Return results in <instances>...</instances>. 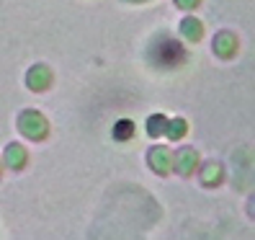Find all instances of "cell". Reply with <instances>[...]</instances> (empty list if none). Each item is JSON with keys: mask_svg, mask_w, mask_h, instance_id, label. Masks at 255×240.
<instances>
[{"mask_svg": "<svg viewBox=\"0 0 255 240\" xmlns=\"http://www.w3.org/2000/svg\"><path fill=\"white\" fill-rule=\"evenodd\" d=\"M155 59L160 65H178L183 59V47L178 41H170V39H162L155 49Z\"/></svg>", "mask_w": 255, "mask_h": 240, "instance_id": "1", "label": "cell"}, {"mask_svg": "<svg viewBox=\"0 0 255 240\" xmlns=\"http://www.w3.org/2000/svg\"><path fill=\"white\" fill-rule=\"evenodd\" d=\"M21 132L28 134V137H34V140H41L44 134H47V122H44L41 114L26 111V114L21 116Z\"/></svg>", "mask_w": 255, "mask_h": 240, "instance_id": "2", "label": "cell"}, {"mask_svg": "<svg viewBox=\"0 0 255 240\" xmlns=\"http://www.w3.org/2000/svg\"><path fill=\"white\" fill-rule=\"evenodd\" d=\"M49 80H52V75H49V70L44 67V65H36V67H31V72L26 75V83L34 88V91H44V88L49 85Z\"/></svg>", "mask_w": 255, "mask_h": 240, "instance_id": "3", "label": "cell"}, {"mask_svg": "<svg viewBox=\"0 0 255 240\" xmlns=\"http://www.w3.org/2000/svg\"><path fill=\"white\" fill-rule=\"evenodd\" d=\"M149 166H152L155 171H160V173H168L170 166H173V155L165 147H155L152 153H149Z\"/></svg>", "mask_w": 255, "mask_h": 240, "instance_id": "4", "label": "cell"}, {"mask_svg": "<svg viewBox=\"0 0 255 240\" xmlns=\"http://www.w3.org/2000/svg\"><path fill=\"white\" fill-rule=\"evenodd\" d=\"M173 163H175V168L186 176V173H191L193 168H196V153H193V150H181Z\"/></svg>", "mask_w": 255, "mask_h": 240, "instance_id": "5", "label": "cell"}, {"mask_svg": "<svg viewBox=\"0 0 255 240\" xmlns=\"http://www.w3.org/2000/svg\"><path fill=\"white\" fill-rule=\"evenodd\" d=\"M5 163L10 168H21L23 163H26V153H23V147L21 145H10L5 150Z\"/></svg>", "mask_w": 255, "mask_h": 240, "instance_id": "6", "label": "cell"}, {"mask_svg": "<svg viewBox=\"0 0 255 240\" xmlns=\"http://www.w3.org/2000/svg\"><path fill=\"white\" fill-rule=\"evenodd\" d=\"M235 47H237V44H235V36H232V34H222V36L217 39V52H219L222 57H230V54L235 52Z\"/></svg>", "mask_w": 255, "mask_h": 240, "instance_id": "7", "label": "cell"}, {"mask_svg": "<svg viewBox=\"0 0 255 240\" xmlns=\"http://www.w3.org/2000/svg\"><path fill=\"white\" fill-rule=\"evenodd\" d=\"M134 134V124L129 122V119H122V122L116 124V129H114V137L116 140H129Z\"/></svg>", "mask_w": 255, "mask_h": 240, "instance_id": "8", "label": "cell"}, {"mask_svg": "<svg viewBox=\"0 0 255 240\" xmlns=\"http://www.w3.org/2000/svg\"><path fill=\"white\" fill-rule=\"evenodd\" d=\"M181 28H183V34H186L188 39H199V36H201V23H199L196 18H186Z\"/></svg>", "mask_w": 255, "mask_h": 240, "instance_id": "9", "label": "cell"}, {"mask_svg": "<svg viewBox=\"0 0 255 240\" xmlns=\"http://www.w3.org/2000/svg\"><path fill=\"white\" fill-rule=\"evenodd\" d=\"M165 127H168V137H170V140H181L183 132H186V124L181 122V119H175V122L165 124Z\"/></svg>", "mask_w": 255, "mask_h": 240, "instance_id": "10", "label": "cell"}, {"mask_svg": "<svg viewBox=\"0 0 255 240\" xmlns=\"http://www.w3.org/2000/svg\"><path fill=\"white\" fill-rule=\"evenodd\" d=\"M165 124H168V122H165V116H162V114H157V116H152V122L147 124V132L152 134V137H157V134L162 132V127H165Z\"/></svg>", "mask_w": 255, "mask_h": 240, "instance_id": "11", "label": "cell"}, {"mask_svg": "<svg viewBox=\"0 0 255 240\" xmlns=\"http://www.w3.org/2000/svg\"><path fill=\"white\" fill-rule=\"evenodd\" d=\"M219 166L217 163H212V166H206V171H204V184H217L219 181Z\"/></svg>", "mask_w": 255, "mask_h": 240, "instance_id": "12", "label": "cell"}, {"mask_svg": "<svg viewBox=\"0 0 255 240\" xmlns=\"http://www.w3.org/2000/svg\"><path fill=\"white\" fill-rule=\"evenodd\" d=\"M175 3H178V5H181V8H186V10H191L193 5H196V3H199V0H175Z\"/></svg>", "mask_w": 255, "mask_h": 240, "instance_id": "13", "label": "cell"}]
</instances>
